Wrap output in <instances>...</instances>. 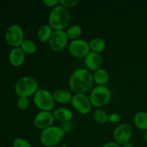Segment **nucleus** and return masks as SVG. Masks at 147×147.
Returning <instances> with one entry per match:
<instances>
[{
  "instance_id": "f257e3e1",
  "label": "nucleus",
  "mask_w": 147,
  "mask_h": 147,
  "mask_svg": "<svg viewBox=\"0 0 147 147\" xmlns=\"http://www.w3.org/2000/svg\"><path fill=\"white\" fill-rule=\"evenodd\" d=\"M93 83V76L90 70L80 67L72 73L69 80V86L75 94H85L91 89Z\"/></svg>"
},
{
  "instance_id": "f03ea898",
  "label": "nucleus",
  "mask_w": 147,
  "mask_h": 147,
  "mask_svg": "<svg viewBox=\"0 0 147 147\" xmlns=\"http://www.w3.org/2000/svg\"><path fill=\"white\" fill-rule=\"evenodd\" d=\"M70 20V14L68 9L62 5L53 8L49 14V25L54 30H63L68 26Z\"/></svg>"
},
{
  "instance_id": "7ed1b4c3",
  "label": "nucleus",
  "mask_w": 147,
  "mask_h": 147,
  "mask_svg": "<svg viewBox=\"0 0 147 147\" xmlns=\"http://www.w3.org/2000/svg\"><path fill=\"white\" fill-rule=\"evenodd\" d=\"M65 134V132L62 127L52 126L42 131L40 135V141L46 147L55 146L61 142Z\"/></svg>"
},
{
  "instance_id": "20e7f679",
  "label": "nucleus",
  "mask_w": 147,
  "mask_h": 147,
  "mask_svg": "<svg viewBox=\"0 0 147 147\" xmlns=\"http://www.w3.org/2000/svg\"><path fill=\"white\" fill-rule=\"evenodd\" d=\"M14 90L19 97L29 98L35 94L38 90V83L33 78L23 76L17 81Z\"/></svg>"
},
{
  "instance_id": "39448f33",
  "label": "nucleus",
  "mask_w": 147,
  "mask_h": 147,
  "mask_svg": "<svg viewBox=\"0 0 147 147\" xmlns=\"http://www.w3.org/2000/svg\"><path fill=\"white\" fill-rule=\"evenodd\" d=\"M111 98V92L106 86H97L93 88L90 94V102L95 107H103L109 103Z\"/></svg>"
},
{
  "instance_id": "423d86ee",
  "label": "nucleus",
  "mask_w": 147,
  "mask_h": 147,
  "mask_svg": "<svg viewBox=\"0 0 147 147\" xmlns=\"http://www.w3.org/2000/svg\"><path fill=\"white\" fill-rule=\"evenodd\" d=\"M33 101L36 107L40 111H51L55 107V100L53 93L46 89L41 88L34 95Z\"/></svg>"
},
{
  "instance_id": "0eeeda50",
  "label": "nucleus",
  "mask_w": 147,
  "mask_h": 147,
  "mask_svg": "<svg viewBox=\"0 0 147 147\" xmlns=\"http://www.w3.org/2000/svg\"><path fill=\"white\" fill-rule=\"evenodd\" d=\"M24 34L23 29L18 24H12L7 29L5 40L9 45L13 47H19L24 41Z\"/></svg>"
},
{
  "instance_id": "6e6552de",
  "label": "nucleus",
  "mask_w": 147,
  "mask_h": 147,
  "mask_svg": "<svg viewBox=\"0 0 147 147\" xmlns=\"http://www.w3.org/2000/svg\"><path fill=\"white\" fill-rule=\"evenodd\" d=\"M68 50L76 58H85L90 52L89 43L83 39L72 40L69 44Z\"/></svg>"
},
{
  "instance_id": "1a4fd4ad",
  "label": "nucleus",
  "mask_w": 147,
  "mask_h": 147,
  "mask_svg": "<svg viewBox=\"0 0 147 147\" xmlns=\"http://www.w3.org/2000/svg\"><path fill=\"white\" fill-rule=\"evenodd\" d=\"M70 102L75 110L80 114H88L91 110V102L86 94H75Z\"/></svg>"
},
{
  "instance_id": "9d476101",
  "label": "nucleus",
  "mask_w": 147,
  "mask_h": 147,
  "mask_svg": "<svg viewBox=\"0 0 147 147\" xmlns=\"http://www.w3.org/2000/svg\"><path fill=\"white\" fill-rule=\"evenodd\" d=\"M133 134L131 126L128 123H122L119 125L113 132V138L114 142L123 146L130 141Z\"/></svg>"
},
{
  "instance_id": "9b49d317",
  "label": "nucleus",
  "mask_w": 147,
  "mask_h": 147,
  "mask_svg": "<svg viewBox=\"0 0 147 147\" xmlns=\"http://www.w3.org/2000/svg\"><path fill=\"white\" fill-rule=\"evenodd\" d=\"M67 37L65 31L64 30H54L51 36L49 44L53 51L60 52L67 45Z\"/></svg>"
},
{
  "instance_id": "f8f14e48",
  "label": "nucleus",
  "mask_w": 147,
  "mask_h": 147,
  "mask_svg": "<svg viewBox=\"0 0 147 147\" xmlns=\"http://www.w3.org/2000/svg\"><path fill=\"white\" fill-rule=\"evenodd\" d=\"M54 121V116L51 111H40L34 116L33 123L37 129L44 130L53 126Z\"/></svg>"
},
{
  "instance_id": "ddd939ff",
  "label": "nucleus",
  "mask_w": 147,
  "mask_h": 147,
  "mask_svg": "<svg viewBox=\"0 0 147 147\" xmlns=\"http://www.w3.org/2000/svg\"><path fill=\"white\" fill-rule=\"evenodd\" d=\"M85 63L89 70L96 71L102 68L103 57L100 53L90 51L85 57Z\"/></svg>"
},
{
  "instance_id": "4468645a",
  "label": "nucleus",
  "mask_w": 147,
  "mask_h": 147,
  "mask_svg": "<svg viewBox=\"0 0 147 147\" xmlns=\"http://www.w3.org/2000/svg\"><path fill=\"white\" fill-rule=\"evenodd\" d=\"M25 60V53L20 47H13L9 54V60L11 65L14 67L21 66Z\"/></svg>"
},
{
  "instance_id": "2eb2a0df",
  "label": "nucleus",
  "mask_w": 147,
  "mask_h": 147,
  "mask_svg": "<svg viewBox=\"0 0 147 147\" xmlns=\"http://www.w3.org/2000/svg\"><path fill=\"white\" fill-rule=\"evenodd\" d=\"M55 119L62 123L70 121L73 118V113L71 110L64 107H60L55 109L53 111Z\"/></svg>"
},
{
  "instance_id": "dca6fc26",
  "label": "nucleus",
  "mask_w": 147,
  "mask_h": 147,
  "mask_svg": "<svg viewBox=\"0 0 147 147\" xmlns=\"http://www.w3.org/2000/svg\"><path fill=\"white\" fill-rule=\"evenodd\" d=\"M55 101H57L60 103H67L69 101H71L73 98L71 92L66 89H57L55 90L53 93Z\"/></svg>"
},
{
  "instance_id": "f3484780",
  "label": "nucleus",
  "mask_w": 147,
  "mask_h": 147,
  "mask_svg": "<svg viewBox=\"0 0 147 147\" xmlns=\"http://www.w3.org/2000/svg\"><path fill=\"white\" fill-rule=\"evenodd\" d=\"M93 80L98 86H106L109 80V74L106 70L100 68L93 74Z\"/></svg>"
},
{
  "instance_id": "a211bd4d",
  "label": "nucleus",
  "mask_w": 147,
  "mask_h": 147,
  "mask_svg": "<svg viewBox=\"0 0 147 147\" xmlns=\"http://www.w3.org/2000/svg\"><path fill=\"white\" fill-rule=\"evenodd\" d=\"M134 123L140 130L147 131V112H137L134 116Z\"/></svg>"
},
{
  "instance_id": "6ab92c4d",
  "label": "nucleus",
  "mask_w": 147,
  "mask_h": 147,
  "mask_svg": "<svg viewBox=\"0 0 147 147\" xmlns=\"http://www.w3.org/2000/svg\"><path fill=\"white\" fill-rule=\"evenodd\" d=\"M53 32V28L49 24H44L37 31V38L42 42H47L50 41Z\"/></svg>"
},
{
  "instance_id": "aec40b11",
  "label": "nucleus",
  "mask_w": 147,
  "mask_h": 147,
  "mask_svg": "<svg viewBox=\"0 0 147 147\" xmlns=\"http://www.w3.org/2000/svg\"><path fill=\"white\" fill-rule=\"evenodd\" d=\"M89 46L92 52L100 53L106 48V42L100 37H95L90 40L89 42Z\"/></svg>"
},
{
  "instance_id": "412c9836",
  "label": "nucleus",
  "mask_w": 147,
  "mask_h": 147,
  "mask_svg": "<svg viewBox=\"0 0 147 147\" xmlns=\"http://www.w3.org/2000/svg\"><path fill=\"white\" fill-rule=\"evenodd\" d=\"M65 32L69 39L74 40L80 39V37L82 35V33H83V30H82L81 27L80 25L73 24V25L67 27Z\"/></svg>"
},
{
  "instance_id": "4be33fe9",
  "label": "nucleus",
  "mask_w": 147,
  "mask_h": 147,
  "mask_svg": "<svg viewBox=\"0 0 147 147\" xmlns=\"http://www.w3.org/2000/svg\"><path fill=\"white\" fill-rule=\"evenodd\" d=\"M20 47L25 54L28 55L34 54L37 50L36 44L31 40H24L22 43Z\"/></svg>"
},
{
  "instance_id": "5701e85b",
  "label": "nucleus",
  "mask_w": 147,
  "mask_h": 147,
  "mask_svg": "<svg viewBox=\"0 0 147 147\" xmlns=\"http://www.w3.org/2000/svg\"><path fill=\"white\" fill-rule=\"evenodd\" d=\"M93 118L97 123H102V124H104L109 121V116L103 109H97L93 113Z\"/></svg>"
},
{
  "instance_id": "b1692460",
  "label": "nucleus",
  "mask_w": 147,
  "mask_h": 147,
  "mask_svg": "<svg viewBox=\"0 0 147 147\" xmlns=\"http://www.w3.org/2000/svg\"><path fill=\"white\" fill-rule=\"evenodd\" d=\"M17 107L22 111L27 110L30 106V100L28 98L26 97H19L17 102Z\"/></svg>"
},
{
  "instance_id": "393cba45",
  "label": "nucleus",
  "mask_w": 147,
  "mask_h": 147,
  "mask_svg": "<svg viewBox=\"0 0 147 147\" xmlns=\"http://www.w3.org/2000/svg\"><path fill=\"white\" fill-rule=\"evenodd\" d=\"M12 144L13 147H32L31 144L23 138H16Z\"/></svg>"
},
{
  "instance_id": "a878e982",
  "label": "nucleus",
  "mask_w": 147,
  "mask_h": 147,
  "mask_svg": "<svg viewBox=\"0 0 147 147\" xmlns=\"http://www.w3.org/2000/svg\"><path fill=\"white\" fill-rule=\"evenodd\" d=\"M79 2L78 0H60V5L63 6L65 8H70L77 5Z\"/></svg>"
},
{
  "instance_id": "bb28decb",
  "label": "nucleus",
  "mask_w": 147,
  "mask_h": 147,
  "mask_svg": "<svg viewBox=\"0 0 147 147\" xmlns=\"http://www.w3.org/2000/svg\"><path fill=\"white\" fill-rule=\"evenodd\" d=\"M121 116L119 113H113L109 116V121L111 122V123H116L120 121Z\"/></svg>"
},
{
  "instance_id": "cd10ccee",
  "label": "nucleus",
  "mask_w": 147,
  "mask_h": 147,
  "mask_svg": "<svg viewBox=\"0 0 147 147\" xmlns=\"http://www.w3.org/2000/svg\"><path fill=\"white\" fill-rule=\"evenodd\" d=\"M43 4L48 7H55L56 6L58 5L60 1L58 0H43Z\"/></svg>"
},
{
  "instance_id": "c85d7f7f",
  "label": "nucleus",
  "mask_w": 147,
  "mask_h": 147,
  "mask_svg": "<svg viewBox=\"0 0 147 147\" xmlns=\"http://www.w3.org/2000/svg\"><path fill=\"white\" fill-rule=\"evenodd\" d=\"M62 129L64 130L65 133L66 132H70L73 129V123H71V121L63 123V125H62Z\"/></svg>"
},
{
  "instance_id": "c756f323",
  "label": "nucleus",
  "mask_w": 147,
  "mask_h": 147,
  "mask_svg": "<svg viewBox=\"0 0 147 147\" xmlns=\"http://www.w3.org/2000/svg\"><path fill=\"white\" fill-rule=\"evenodd\" d=\"M103 147H121V145L115 142H109L105 144Z\"/></svg>"
},
{
  "instance_id": "7c9ffc66",
  "label": "nucleus",
  "mask_w": 147,
  "mask_h": 147,
  "mask_svg": "<svg viewBox=\"0 0 147 147\" xmlns=\"http://www.w3.org/2000/svg\"><path fill=\"white\" fill-rule=\"evenodd\" d=\"M122 147H134V146H133V145L129 143V142H128V143L123 144V146H122Z\"/></svg>"
},
{
  "instance_id": "2f4dec72",
  "label": "nucleus",
  "mask_w": 147,
  "mask_h": 147,
  "mask_svg": "<svg viewBox=\"0 0 147 147\" xmlns=\"http://www.w3.org/2000/svg\"><path fill=\"white\" fill-rule=\"evenodd\" d=\"M144 139H145V141H146V142L147 143V131H145Z\"/></svg>"
}]
</instances>
